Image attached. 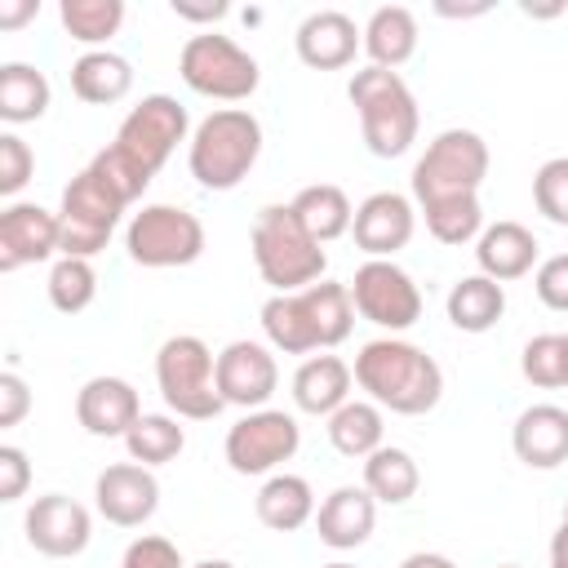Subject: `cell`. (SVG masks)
Here are the masks:
<instances>
[{
    "label": "cell",
    "mask_w": 568,
    "mask_h": 568,
    "mask_svg": "<svg viewBox=\"0 0 568 568\" xmlns=\"http://www.w3.org/2000/svg\"><path fill=\"white\" fill-rule=\"evenodd\" d=\"M124 248L146 271L191 266L204 253V222L182 204H142L124 226Z\"/></svg>",
    "instance_id": "30bf717a"
},
{
    "label": "cell",
    "mask_w": 568,
    "mask_h": 568,
    "mask_svg": "<svg viewBox=\"0 0 568 568\" xmlns=\"http://www.w3.org/2000/svg\"><path fill=\"white\" fill-rule=\"evenodd\" d=\"M328 426V444L342 453V457H355L364 462L368 453H377L386 444V413L373 404V399H346L333 417H324Z\"/></svg>",
    "instance_id": "1f68e13d"
},
{
    "label": "cell",
    "mask_w": 568,
    "mask_h": 568,
    "mask_svg": "<svg viewBox=\"0 0 568 568\" xmlns=\"http://www.w3.org/2000/svg\"><path fill=\"white\" fill-rule=\"evenodd\" d=\"M519 13H524V18H559V13H564V4H532V0H524V4H519Z\"/></svg>",
    "instance_id": "f907efd6"
},
{
    "label": "cell",
    "mask_w": 568,
    "mask_h": 568,
    "mask_svg": "<svg viewBox=\"0 0 568 568\" xmlns=\"http://www.w3.org/2000/svg\"><path fill=\"white\" fill-rule=\"evenodd\" d=\"M93 506L115 528H142L160 510V479L142 462H111L93 479Z\"/></svg>",
    "instance_id": "2e32d148"
},
{
    "label": "cell",
    "mask_w": 568,
    "mask_h": 568,
    "mask_svg": "<svg viewBox=\"0 0 568 568\" xmlns=\"http://www.w3.org/2000/svg\"><path fill=\"white\" fill-rule=\"evenodd\" d=\"M351 386H355L351 364H346L342 355H328V351L306 355V359L297 364L293 382H288L297 413H311V417H333V413L351 399Z\"/></svg>",
    "instance_id": "cb8c5ba5"
},
{
    "label": "cell",
    "mask_w": 568,
    "mask_h": 568,
    "mask_svg": "<svg viewBox=\"0 0 568 568\" xmlns=\"http://www.w3.org/2000/svg\"><path fill=\"white\" fill-rule=\"evenodd\" d=\"M155 386L164 408L182 422H213L226 408L217 390V355L195 333H178L155 351Z\"/></svg>",
    "instance_id": "8992f818"
},
{
    "label": "cell",
    "mask_w": 568,
    "mask_h": 568,
    "mask_svg": "<svg viewBox=\"0 0 568 568\" xmlns=\"http://www.w3.org/2000/svg\"><path fill=\"white\" fill-rule=\"evenodd\" d=\"M497 568H519V564H497Z\"/></svg>",
    "instance_id": "db71d44e"
},
{
    "label": "cell",
    "mask_w": 568,
    "mask_h": 568,
    "mask_svg": "<svg viewBox=\"0 0 568 568\" xmlns=\"http://www.w3.org/2000/svg\"><path fill=\"white\" fill-rule=\"evenodd\" d=\"M519 373H524V382H532L541 390L568 386V333H537V337H528L524 355H519Z\"/></svg>",
    "instance_id": "8d00e7d4"
},
{
    "label": "cell",
    "mask_w": 568,
    "mask_h": 568,
    "mask_svg": "<svg viewBox=\"0 0 568 568\" xmlns=\"http://www.w3.org/2000/svg\"><path fill=\"white\" fill-rule=\"evenodd\" d=\"M444 311H448V324L462 328V333H488L497 328V320L506 315V284L488 280V275H462L448 297H444Z\"/></svg>",
    "instance_id": "83f0119b"
},
{
    "label": "cell",
    "mask_w": 568,
    "mask_h": 568,
    "mask_svg": "<svg viewBox=\"0 0 568 568\" xmlns=\"http://www.w3.org/2000/svg\"><path fill=\"white\" fill-rule=\"evenodd\" d=\"M169 9H173L182 22H200V27H209V31H213V22H222V18L231 13V4H226V0H204V4H191V0H173Z\"/></svg>",
    "instance_id": "f6af8a7d"
},
{
    "label": "cell",
    "mask_w": 568,
    "mask_h": 568,
    "mask_svg": "<svg viewBox=\"0 0 568 568\" xmlns=\"http://www.w3.org/2000/svg\"><path fill=\"white\" fill-rule=\"evenodd\" d=\"M191 142V115L178 98L169 93H146L138 106H129V115L120 120L111 146H120L138 169H146L151 178L169 164V155Z\"/></svg>",
    "instance_id": "7c38bea8"
},
{
    "label": "cell",
    "mask_w": 568,
    "mask_h": 568,
    "mask_svg": "<svg viewBox=\"0 0 568 568\" xmlns=\"http://www.w3.org/2000/svg\"><path fill=\"white\" fill-rule=\"evenodd\" d=\"M248 248H253L257 275L275 293H302V288L320 284L324 271H328L324 244L297 222L293 204H266V209H257L253 231H248Z\"/></svg>",
    "instance_id": "277c9868"
},
{
    "label": "cell",
    "mask_w": 568,
    "mask_h": 568,
    "mask_svg": "<svg viewBox=\"0 0 568 568\" xmlns=\"http://www.w3.org/2000/svg\"><path fill=\"white\" fill-rule=\"evenodd\" d=\"M355 386L382 408L399 417H422L444 399V368L417 342L373 337L355 351Z\"/></svg>",
    "instance_id": "6da1fadb"
},
{
    "label": "cell",
    "mask_w": 568,
    "mask_h": 568,
    "mask_svg": "<svg viewBox=\"0 0 568 568\" xmlns=\"http://www.w3.org/2000/svg\"><path fill=\"white\" fill-rule=\"evenodd\" d=\"M253 510H257V524L271 528V532H297L306 524H315V488L293 475V470H275L262 479L257 497H253Z\"/></svg>",
    "instance_id": "d4e9b609"
},
{
    "label": "cell",
    "mask_w": 568,
    "mask_h": 568,
    "mask_svg": "<svg viewBox=\"0 0 568 568\" xmlns=\"http://www.w3.org/2000/svg\"><path fill=\"white\" fill-rule=\"evenodd\" d=\"M510 448L528 470H559L568 462V408L528 404L510 426Z\"/></svg>",
    "instance_id": "44dd1931"
},
{
    "label": "cell",
    "mask_w": 568,
    "mask_h": 568,
    "mask_svg": "<svg viewBox=\"0 0 568 568\" xmlns=\"http://www.w3.org/2000/svg\"><path fill=\"white\" fill-rule=\"evenodd\" d=\"M62 253V231L58 213L31 200H13L0 209V271L13 275L22 266L49 262Z\"/></svg>",
    "instance_id": "e0dca14e"
},
{
    "label": "cell",
    "mask_w": 568,
    "mask_h": 568,
    "mask_svg": "<svg viewBox=\"0 0 568 568\" xmlns=\"http://www.w3.org/2000/svg\"><path fill=\"white\" fill-rule=\"evenodd\" d=\"M364 53L368 67L399 71L417 53V13L408 4H377L364 22Z\"/></svg>",
    "instance_id": "484cf974"
},
{
    "label": "cell",
    "mask_w": 568,
    "mask_h": 568,
    "mask_svg": "<svg viewBox=\"0 0 568 568\" xmlns=\"http://www.w3.org/2000/svg\"><path fill=\"white\" fill-rule=\"evenodd\" d=\"M138 417H142V395L129 377L98 373L75 390V422L93 439H124Z\"/></svg>",
    "instance_id": "d6986e66"
},
{
    "label": "cell",
    "mask_w": 568,
    "mask_h": 568,
    "mask_svg": "<svg viewBox=\"0 0 568 568\" xmlns=\"http://www.w3.org/2000/svg\"><path fill=\"white\" fill-rule=\"evenodd\" d=\"M129 89H133V62L115 49H84L71 62V93L89 106L124 102Z\"/></svg>",
    "instance_id": "4316f807"
},
{
    "label": "cell",
    "mask_w": 568,
    "mask_h": 568,
    "mask_svg": "<svg viewBox=\"0 0 568 568\" xmlns=\"http://www.w3.org/2000/svg\"><path fill=\"white\" fill-rule=\"evenodd\" d=\"M373 528H377V501L364 484L333 488L315 510V532L328 550H355L373 537Z\"/></svg>",
    "instance_id": "7402d4cb"
},
{
    "label": "cell",
    "mask_w": 568,
    "mask_h": 568,
    "mask_svg": "<svg viewBox=\"0 0 568 568\" xmlns=\"http://www.w3.org/2000/svg\"><path fill=\"white\" fill-rule=\"evenodd\" d=\"M22 532H27V546L44 559H75L93 541V515L84 501L67 493H44L27 506Z\"/></svg>",
    "instance_id": "5bb4252c"
},
{
    "label": "cell",
    "mask_w": 568,
    "mask_h": 568,
    "mask_svg": "<svg viewBox=\"0 0 568 568\" xmlns=\"http://www.w3.org/2000/svg\"><path fill=\"white\" fill-rule=\"evenodd\" d=\"M564 519H568V506H564Z\"/></svg>",
    "instance_id": "11a10c76"
},
{
    "label": "cell",
    "mask_w": 568,
    "mask_h": 568,
    "mask_svg": "<svg viewBox=\"0 0 568 568\" xmlns=\"http://www.w3.org/2000/svg\"><path fill=\"white\" fill-rule=\"evenodd\" d=\"M297 448H302V426L284 408H253L222 439V457L235 475H275L284 462L297 457Z\"/></svg>",
    "instance_id": "4fadbf2b"
},
{
    "label": "cell",
    "mask_w": 568,
    "mask_h": 568,
    "mask_svg": "<svg viewBox=\"0 0 568 568\" xmlns=\"http://www.w3.org/2000/svg\"><path fill=\"white\" fill-rule=\"evenodd\" d=\"M426 217V231L448 244V248H462V244H475L479 231L488 226L484 222V204L479 195H453V200H435V204H422L417 209Z\"/></svg>",
    "instance_id": "e575fe53"
},
{
    "label": "cell",
    "mask_w": 568,
    "mask_h": 568,
    "mask_svg": "<svg viewBox=\"0 0 568 568\" xmlns=\"http://www.w3.org/2000/svg\"><path fill=\"white\" fill-rule=\"evenodd\" d=\"M346 98L359 115V133H364L368 155L399 160L404 151H413L417 129H422V111H417V98L399 71L359 67L346 84Z\"/></svg>",
    "instance_id": "5b68a950"
},
{
    "label": "cell",
    "mask_w": 568,
    "mask_h": 568,
    "mask_svg": "<svg viewBox=\"0 0 568 568\" xmlns=\"http://www.w3.org/2000/svg\"><path fill=\"white\" fill-rule=\"evenodd\" d=\"M31 484V462L18 444H0V501H22Z\"/></svg>",
    "instance_id": "7bdbcfd3"
},
{
    "label": "cell",
    "mask_w": 568,
    "mask_h": 568,
    "mask_svg": "<svg viewBox=\"0 0 568 568\" xmlns=\"http://www.w3.org/2000/svg\"><path fill=\"white\" fill-rule=\"evenodd\" d=\"M532 204L546 222L568 226V155H550L532 173Z\"/></svg>",
    "instance_id": "f35d334b"
},
{
    "label": "cell",
    "mask_w": 568,
    "mask_h": 568,
    "mask_svg": "<svg viewBox=\"0 0 568 568\" xmlns=\"http://www.w3.org/2000/svg\"><path fill=\"white\" fill-rule=\"evenodd\" d=\"M275 386H280V364L266 342L235 337L217 351V390L231 408H244V413L266 408Z\"/></svg>",
    "instance_id": "9a60e30c"
},
{
    "label": "cell",
    "mask_w": 568,
    "mask_h": 568,
    "mask_svg": "<svg viewBox=\"0 0 568 568\" xmlns=\"http://www.w3.org/2000/svg\"><path fill=\"white\" fill-rule=\"evenodd\" d=\"M355 328L351 288L337 280H320L302 293H271L262 302V333L271 351L284 355H315L333 351Z\"/></svg>",
    "instance_id": "7a4b0ae2"
},
{
    "label": "cell",
    "mask_w": 568,
    "mask_h": 568,
    "mask_svg": "<svg viewBox=\"0 0 568 568\" xmlns=\"http://www.w3.org/2000/svg\"><path fill=\"white\" fill-rule=\"evenodd\" d=\"M399 568H457V564L448 555H439V550H413V555L399 559Z\"/></svg>",
    "instance_id": "7dc6e473"
},
{
    "label": "cell",
    "mask_w": 568,
    "mask_h": 568,
    "mask_svg": "<svg viewBox=\"0 0 568 568\" xmlns=\"http://www.w3.org/2000/svg\"><path fill=\"white\" fill-rule=\"evenodd\" d=\"M435 13H439V18H479V13H488V4H484V0H479V4H444V0H439Z\"/></svg>",
    "instance_id": "681fc988"
},
{
    "label": "cell",
    "mask_w": 568,
    "mask_h": 568,
    "mask_svg": "<svg viewBox=\"0 0 568 568\" xmlns=\"http://www.w3.org/2000/svg\"><path fill=\"white\" fill-rule=\"evenodd\" d=\"M27 413H31V386L22 382V373L4 368L0 373V430H13Z\"/></svg>",
    "instance_id": "ee69618b"
},
{
    "label": "cell",
    "mask_w": 568,
    "mask_h": 568,
    "mask_svg": "<svg viewBox=\"0 0 568 568\" xmlns=\"http://www.w3.org/2000/svg\"><path fill=\"white\" fill-rule=\"evenodd\" d=\"M36 178V151L13 133L4 129L0 133V195L13 204V195Z\"/></svg>",
    "instance_id": "ab89813d"
},
{
    "label": "cell",
    "mask_w": 568,
    "mask_h": 568,
    "mask_svg": "<svg viewBox=\"0 0 568 568\" xmlns=\"http://www.w3.org/2000/svg\"><path fill=\"white\" fill-rule=\"evenodd\" d=\"M537 253H541L537 235L510 217L488 222L475 240V266H479V275H488L497 284H510V280H524L528 271H537Z\"/></svg>",
    "instance_id": "603a6c76"
},
{
    "label": "cell",
    "mask_w": 568,
    "mask_h": 568,
    "mask_svg": "<svg viewBox=\"0 0 568 568\" xmlns=\"http://www.w3.org/2000/svg\"><path fill=\"white\" fill-rule=\"evenodd\" d=\"M346 288H351L355 315L386 328V337H395L422 320V288L395 257H364L355 266V275L346 280Z\"/></svg>",
    "instance_id": "8fae6325"
},
{
    "label": "cell",
    "mask_w": 568,
    "mask_h": 568,
    "mask_svg": "<svg viewBox=\"0 0 568 568\" xmlns=\"http://www.w3.org/2000/svg\"><path fill=\"white\" fill-rule=\"evenodd\" d=\"M124 200L84 164L58 200V231H62V253L58 257H98L106 248V240L115 235L120 217H124Z\"/></svg>",
    "instance_id": "9c48e42d"
},
{
    "label": "cell",
    "mask_w": 568,
    "mask_h": 568,
    "mask_svg": "<svg viewBox=\"0 0 568 568\" xmlns=\"http://www.w3.org/2000/svg\"><path fill=\"white\" fill-rule=\"evenodd\" d=\"M364 488L373 493L377 506H404L417 497L422 488V470L417 457L399 444H382L377 453L364 457Z\"/></svg>",
    "instance_id": "4dcf8cb0"
},
{
    "label": "cell",
    "mask_w": 568,
    "mask_h": 568,
    "mask_svg": "<svg viewBox=\"0 0 568 568\" xmlns=\"http://www.w3.org/2000/svg\"><path fill=\"white\" fill-rule=\"evenodd\" d=\"M178 75L191 93L213 102H244L262 84L257 58L222 31H195L178 53Z\"/></svg>",
    "instance_id": "ba28073f"
},
{
    "label": "cell",
    "mask_w": 568,
    "mask_h": 568,
    "mask_svg": "<svg viewBox=\"0 0 568 568\" xmlns=\"http://www.w3.org/2000/svg\"><path fill=\"white\" fill-rule=\"evenodd\" d=\"M288 204H293L297 222H302L320 244H333V240L351 235L355 204H351V195H346L342 186H333V182H311V186H302Z\"/></svg>",
    "instance_id": "f546056e"
},
{
    "label": "cell",
    "mask_w": 568,
    "mask_h": 568,
    "mask_svg": "<svg viewBox=\"0 0 568 568\" xmlns=\"http://www.w3.org/2000/svg\"><path fill=\"white\" fill-rule=\"evenodd\" d=\"M293 49L311 71H342L364 49V27H355V18L342 9H315L297 22Z\"/></svg>",
    "instance_id": "ffe728a7"
},
{
    "label": "cell",
    "mask_w": 568,
    "mask_h": 568,
    "mask_svg": "<svg viewBox=\"0 0 568 568\" xmlns=\"http://www.w3.org/2000/svg\"><path fill=\"white\" fill-rule=\"evenodd\" d=\"M532 288H537L541 306L568 315V253H550V257H541L537 271H532Z\"/></svg>",
    "instance_id": "b9f144b4"
},
{
    "label": "cell",
    "mask_w": 568,
    "mask_h": 568,
    "mask_svg": "<svg viewBox=\"0 0 568 568\" xmlns=\"http://www.w3.org/2000/svg\"><path fill=\"white\" fill-rule=\"evenodd\" d=\"M320 568H355V564H346V559H333V564H320Z\"/></svg>",
    "instance_id": "f5cc1de1"
},
{
    "label": "cell",
    "mask_w": 568,
    "mask_h": 568,
    "mask_svg": "<svg viewBox=\"0 0 568 568\" xmlns=\"http://www.w3.org/2000/svg\"><path fill=\"white\" fill-rule=\"evenodd\" d=\"M550 568H568V519L550 537Z\"/></svg>",
    "instance_id": "c3c4849f"
},
{
    "label": "cell",
    "mask_w": 568,
    "mask_h": 568,
    "mask_svg": "<svg viewBox=\"0 0 568 568\" xmlns=\"http://www.w3.org/2000/svg\"><path fill=\"white\" fill-rule=\"evenodd\" d=\"M89 169H93V173H98V178H102V182H106L124 204H138V200L146 195V186H151V173H146V169H138V164H133L120 146H111V142L89 160Z\"/></svg>",
    "instance_id": "74e56055"
},
{
    "label": "cell",
    "mask_w": 568,
    "mask_h": 568,
    "mask_svg": "<svg viewBox=\"0 0 568 568\" xmlns=\"http://www.w3.org/2000/svg\"><path fill=\"white\" fill-rule=\"evenodd\" d=\"M182 417H173V413H142L138 422H133V430L124 435V453H129V462H142V466H169L182 448H186V430L178 426Z\"/></svg>",
    "instance_id": "836d02e7"
},
{
    "label": "cell",
    "mask_w": 568,
    "mask_h": 568,
    "mask_svg": "<svg viewBox=\"0 0 568 568\" xmlns=\"http://www.w3.org/2000/svg\"><path fill=\"white\" fill-rule=\"evenodd\" d=\"M49 302H53V311H62V315H80V311H89L93 306V297H98V271H93V262L89 257H53V266H49Z\"/></svg>",
    "instance_id": "d590c367"
},
{
    "label": "cell",
    "mask_w": 568,
    "mask_h": 568,
    "mask_svg": "<svg viewBox=\"0 0 568 568\" xmlns=\"http://www.w3.org/2000/svg\"><path fill=\"white\" fill-rule=\"evenodd\" d=\"M413 231H417V204L404 191H373L355 204L351 235L364 257H395L399 248H408Z\"/></svg>",
    "instance_id": "ac0fdd59"
},
{
    "label": "cell",
    "mask_w": 568,
    "mask_h": 568,
    "mask_svg": "<svg viewBox=\"0 0 568 568\" xmlns=\"http://www.w3.org/2000/svg\"><path fill=\"white\" fill-rule=\"evenodd\" d=\"M488 178V142L475 129H444L426 142V151L413 164V204H435L453 195H479Z\"/></svg>",
    "instance_id": "52a82bcc"
},
{
    "label": "cell",
    "mask_w": 568,
    "mask_h": 568,
    "mask_svg": "<svg viewBox=\"0 0 568 568\" xmlns=\"http://www.w3.org/2000/svg\"><path fill=\"white\" fill-rule=\"evenodd\" d=\"M36 13H40V0H0V31H18Z\"/></svg>",
    "instance_id": "bcb514c9"
},
{
    "label": "cell",
    "mask_w": 568,
    "mask_h": 568,
    "mask_svg": "<svg viewBox=\"0 0 568 568\" xmlns=\"http://www.w3.org/2000/svg\"><path fill=\"white\" fill-rule=\"evenodd\" d=\"M53 102V84L40 67L31 62H4L0 67V120L9 129L36 124Z\"/></svg>",
    "instance_id": "f1b7e54d"
},
{
    "label": "cell",
    "mask_w": 568,
    "mask_h": 568,
    "mask_svg": "<svg viewBox=\"0 0 568 568\" xmlns=\"http://www.w3.org/2000/svg\"><path fill=\"white\" fill-rule=\"evenodd\" d=\"M120 568H191V564L182 559V550H178L169 537L142 532V537H133V541L124 546Z\"/></svg>",
    "instance_id": "60d3db41"
},
{
    "label": "cell",
    "mask_w": 568,
    "mask_h": 568,
    "mask_svg": "<svg viewBox=\"0 0 568 568\" xmlns=\"http://www.w3.org/2000/svg\"><path fill=\"white\" fill-rule=\"evenodd\" d=\"M262 155V120L248 106L209 111L186 142V169L204 191H235Z\"/></svg>",
    "instance_id": "3957f363"
},
{
    "label": "cell",
    "mask_w": 568,
    "mask_h": 568,
    "mask_svg": "<svg viewBox=\"0 0 568 568\" xmlns=\"http://www.w3.org/2000/svg\"><path fill=\"white\" fill-rule=\"evenodd\" d=\"M191 568H235L231 559H200V564H191Z\"/></svg>",
    "instance_id": "816d5d0a"
},
{
    "label": "cell",
    "mask_w": 568,
    "mask_h": 568,
    "mask_svg": "<svg viewBox=\"0 0 568 568\" xmlns=\"http://www.w3.org/2000/svg\"><path fill=\"white\" fill-rule=\"evenodd\" d=\"M58 22L75 44L106 49L111 36H120V27H124V0H62Z\"/></svg>",
    "instance_id": "d6a6232c"
}]
</instances>
